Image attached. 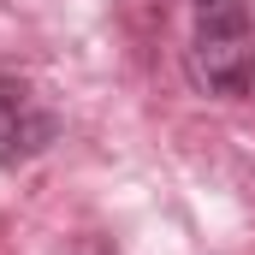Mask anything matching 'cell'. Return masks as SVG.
<instances>
[{
  "instance_id": "1",
  "label": "cell",
  "mask_w": 255,
  "mask_h": 255,
  "mask_svg": "<svg viewBox=\"0 0 255 255\" xmlns=\"http://www.w3.org/2000/svg\"><path fill=\"white\" fill-rule=\"evenodd\" d=\"M184 65H190V83L202 95H220V101L255 95V18H250V0H202Z\"/></svg>"
},
{
  "instance_id": "2",
  "label": "cell",
  "mask_w": 255,
  "mask_h": 255,
  "mask_svg": "<svg viewBox=\"0 0 255 255\" xmlns=\"http://www.w3.org/2000/svg\"><path fill=\"white\" fill-rule=\"evenodd\" d=\"M60 136L54 107L24 83V77H0V166H30L36 154H48Z\"/></svg>"
},
{
  "instance_id": "3",
  "label": "cell",
  "mask_w": 255,
  "mask_h": 255,
  "mask_svg": "<svg viewBox=\"0 0 255 255\" xmlns=\"http://www.w3.org/2000/svg\"><path fill=\"white\" fill-rule=\"evenodd\" d=\"M190 6H202V0H190Z\"/></svg>"
}]
</instances>
